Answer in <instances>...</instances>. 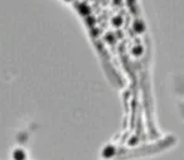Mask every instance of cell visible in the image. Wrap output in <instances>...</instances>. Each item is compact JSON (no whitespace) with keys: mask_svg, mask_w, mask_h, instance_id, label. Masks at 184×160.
I'll return each mask as SVG.
<instances>
[{"mask_svg":"<svg viewBox=\"0 0 184 160\" xmlns=\"http://www.w3.org/2000/svg\"><path fill=\"white\" fill-rule=\"evenodd\" d=\"M11 158H13V160H27V154L23 149L18 148V149H14Z\"/></svg>","mask_w":184,"mask_h":160,"instance_id":"cell-1","label":"cell"}]
</instances>
